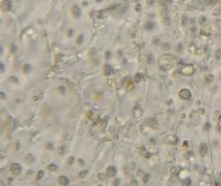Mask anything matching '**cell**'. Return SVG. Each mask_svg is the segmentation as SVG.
I'll return each instance as SVG.
<instances>
[{
	"instance_id": "obj_1",
	"label": "cell",
	"mask_w": 221,
	"mask_h": 186,
	"mask_svg": "<svg viewBox=\"0 0 221 186\" xmlns=\"http://www.w3.org/2000/svg\"><path fill=\"white\" fill-rule=\"evenodd\" d=\"M11 171L14 172V173H20L21 167H20V165L18 163H13L12 167H11Z\"/></svg>"
},
{
	"instance_id": "obj_3",
	"label": "cell",
	"mask_w": 221,
	"mask_h": 186,
	"mask_svg": "<svg viewBox=\"0 0 221 186\" xmlns=\"http://www.w3.org/2000/svg\"><path fill=\"white\" fill-rule=\"evenodd\" d=\"M59 182L61 184H68L69 180H68V178H65V177H60L59 178Z\"/></svg>"
},
{
	"instance_id": "obj_2",
	"label": "cell",
	"mask_w": 221,
	"mask_h": 186,
	"mask_svg": "<svg viewBox=\"0 0 221 186\" xmlns=\"http://www.w3.org/2000/svg\"><path fill=\"white\" fill-rule=\"evenodd\" d=\"M115 173H116V170H115L114 167H110L107 168V174H108V176H110V177L114 176Z\"/></svg>"
}]
</instances>
